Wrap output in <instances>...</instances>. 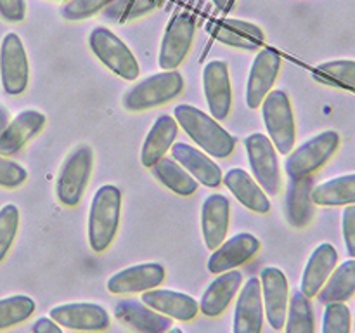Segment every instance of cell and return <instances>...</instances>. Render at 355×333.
I'll list each match as a JSON object with an SVG mask.
<instances>
[{
    "label": "cell",
    "mask_w": 355,
    "mask_h": 333,
    "mask_svg": "<svg viewBox=\"0 0 355 333\" xmlns=\"http://www.w3.org/2000/svg\"><path fill=\"white\" fill-rule=\"evenodd\" d=\"M37 304L28 295H12L0 298V330L10 328L33 316Z\"/></svg>",
    "instance_id": "obj_33"
},
{
    "label": "cell",
    "mask_w": 355,
    "mask_h": 333,
    "mask_svg": "<svg viewBox=\"0 0 355 333\" xmlns=\"http://www.w3.org/2000/svg\"><path fill=\"white\" fill-rule=\"evenodd\" d=\"M182 90L184 76L177 69H165L132 85L125 92L121 104L130 113H141L170 103L180 96Z\"/></svg>",
    "instance_id": "obj_3"
},
{
    "label": "cell",
    "mask_w": 355,
    "mask_h": 333,
    "mask_svg": "<svg viewBox=\"0 0 355 333\" xmlns=\"http://www.w3.org/2000/svg\"><path fill=\"white\" fill-rule=\"evenodd\" d=\"M266 309L262 300V284L260 278H250L238 291V300L234 309V333H259L262 332Z\"/></svg>",
    "instance_id": "obj_16"
},
{
    "label": "cell",
    "mask_w": 355,
    "mask_h": 333,
    "mask_svg": "<svg viewBox=\"0 0 355 333\" xmlns=\"http://www.w3.org/2000/svg\"><path fill=\"white\" fill-rule=\"evenodd\" d=\"M262 248V243L252 232H238L227 241H222L208 259V271L220 274L250 262Z\"/></svg>",
    "instance_id": "obj_15"
},
{
    "label": "cell",
    "mask_w": 355,
    "mask_h": 333,
    "mask_svg": "<svg viewBox=\"0 0 355 333\" xmlns=\"http://www.w3.org/2000/svg\"><path fill=\"white\" fill-rule=\"evenodd\" d=\"M51 316L66 330L103 332L110 328V312L96 302H69L51 309Z\"/></svg>",
    "instance_id": "obj_11"
},
{
    "label": "cell",
    "mask_w": 355,
    "mask_h": 333,
    "mask_svg": "<svg viewBox=\"0 0 355 333\" xmlns=\"http://www.w3.org/2000/svg\"><path fill=\"white\" fill-rule=\"evenodd\" d=\"M170 149H172L173 160H177L198 182L205 184L207 187L220 186L224 176H222L220 166L210 156L186 142H173Z\"/></svg>",
    "instance_id": "obj_24"
},
{
    "label": "cell",
    "mask_w": 355,
    "mask_h": 333,
    "mask_svg": "<svg viewBox=\"0 0 355 333\" xmlns=\"http://www.w3.org/2000/svg\"><path fill=\"white\" fill-rule=\"evenodd\" d=\"M284 330L288 333H314V307H312L311 297H307L302 290L293 291L290 297Z\"/></svg>",
    "instance_id": "obj_32"
},
{
    "label": "cell",
    "mask_w": 355,
    "mask_h": 333,
    "mask_svg": "<svg viewBox=\"0 0 355 333\" xmlns=\"http://www.w3.org/2000/svg\"><path fill=\"white\" fill-rule=\"evenodd\" d=\"M31 332L33 333H61L62 326L58 325V323H55L51 316H49V318L47 316H42V318H38L37 321L33 323V326H31Z\"/></svg>",
    "instance_id": "obj_42"
},
{
    "label": "cell",
    "mask_w": 355,
    "mask_h": 333,
    "mask_svg": "<svg viewBox=\"0 0 355 333\" xmlns=\"http://www.w3.org/2000/svg\"><path fill=\"white\" fill-rule=\"evenodd\" d=\"M121 191L116 186L104 184L94 194L89 210V245L94 252L103 253L113 243L120 228Z\"/></svg>",
    "instance_id": "obj_2"
},
{
    "label": "cell",
    "mask_w": 355,
    "mask_h": 333,
    "mask_svg": "<svg viewBox=\"0 0 355 333\" xmlns=\"http://www.w3.org/2000/svg\"><path fill=\"white\" fill-rule=\"evenodd\" d=\"M355 293V259L350 257L349 260L340 264L333 269L326 283L315 295L321 304H329V302H347L352 298Z\"/></svg>",
    "instance_id": "obj_30"
},
{
    "label": "cell",
    "mask_w": 355,
    "mask_h": 333,
    "mask_svg": "<svg viewBox=\"0 0 355 333\" xmlns=\"http://www.w3.org/2000/svg\"><path fill=\"white\" fill-rule=\"evenodd\" d=\"M222 182L236 196V200L255 214H267L270 210V200L266 191L262 189L255 177L243 169H231Z\"/></svg>",
    "instance_id": "obj_25"
},
{
    "label": "cell",
    "mask_w": 355,
    "mask_h": 333,
    "mask_svg": "<svg viewBox=\"0 0 355 333\" xmlns=\"http://www.w3.org/2000/svg\"><path fill=\"white\" fill-rule=\"evenodd\" d=\"M28 180V172L17 162L0 155V186L7 189H16Z\"/></svg>",
    "instance_id": "obj_39"
},
{
    "label": "cell",
    "mask_w": 355,
    "mask_h": 333,
    "mask_svg": "<svg viewBox=\"0 0 355 333\" xmlns=\"http://www.w3.org/2000/svg\"><path fill=\"white\" fill-rule=\"evenodd\" d=\"M166 271L158 262H144L130 266L114 273L107 280V291L113 295L142 293L146 290L159 287L165 281Z\"/></svg>",
    "instance_id": "obj_17"
},
{
    "label": "cell",
    "mask_w": 355,
    "mask_h": 333,
    "mask_svg": "<svg viewBox=\"0 0 355 333\" xmlns=\"http://www.w3.org/2000/svg\"><path fill=\"white\" fill-rule=\"evenodd\" d=\"M208 31L215 40L229 47L243 49V51H257L266 44V33L255 23L243 19H214L208 23Z\"/></svg>",
    "instance_id": "obj_18"
},
{
    "label": "cell",
    "mask_w": 355,
    "mask_h": 333,
    "mask_svg": "<svg viewBox=\"0 0 355 333\" xmlns=\"http://www.w3.org/2000/svg\"><path fill=\"white\" fill-rule=\"evenodd\" d=\"M0 80L9 96H19L30 82V62L19 35L7 33L0 44Z\"/></svg>",
    "instance_id": "obj_9"
},
{
    "label": "cell",
    "mask_w": 355,
    "mask_h": 333,
    "mask_svg": "<svg viewBox=\"0 0 355 333\" xmlns=\"http://www.w3.org/2000/svg\"><path fill=\"white\" fill-rule=\"evenodd\" d=\"M19 228V208L7 203L0 208V262L7 257Z\"/></svg>",
    "instance_id": "obj_35"
},
{
    "label": "cell",
    "mask_w": 355,
    "mask_h": 333,
    "mask_svg": "<svg viewBox=\"0 0 355 333\" xmlns=\"http://www.w3.org/2000/svg\"><path fill=\"white\" fill-rule=\"evenodd\" d=\"M340 148V134L336 130L319 132L318 135L305 141L297 149L288 153L284 170L290 179H302L318 172L329 162L336 149Z\"/></svg>",
    "instance_id": "obj_7"
},
{
    "label": "cell",
    "mask_w": 355,
    "mask_h": 333,
    "mask_svg": "<svg viewBox=\"0 0 355 333\" xmlns=\"http://www.w3.org/2000/svg\"><path fill=\"white\" fill-rule=\"evenodd\" d=\"M94 169V149L80 144L68 155L55 179V194L64 207H76L89 186Z\"/></svg>",
    "instance_id": "obj_4"
},
{
    "label": "cell",
    "mask_w": 355,
    "mask_h": 333,
    "mask_svg": "<svg viewBox=\"0 0 355 333\" xmlns=\"http://www.w3.org/2000/svg\"><path fill=\"white\" fill-rule=\"evenodd\" d=\"M0 17L9 23H21L26 17L24 0H0Z\"/></svg>",
    "instance_id": "obj_41"
},
{
    "label": "cell",
    "mask_w": 355,
    "mask_h": 333,
    "mask_svg": "<svg viewBox=\"0 0 355 333\" xmlns=\"http://www.w3.org/2000/svg\"><path fill=\"white\" fill-rule=\"evenodd\" d=\"M45 121H47V118L42 111H21L0 132V155L12 156L19 153L35 135L44 130Z\"/></svg>",
    "instance_id": "obj_20"
},
{
    "label": "cell",
    "mask_w": 355,
    "mask_h": 333,
    "mask_svg": "<svg viewBox=\"0 0 355 333\" xmlns=\"http://www.w3.org/2000/svg\"><path fill=\"white\" fill-rule=\"evenodd\" d=\"M114 7L111 9V17L118 23H127V21L137 19V17L146 16L151 10L158 9L163 0H114Z\"/></svg>",
    "instance_id": "obj_37"
},
{
    "label": "cell",
    "mask_w": 355,
    "mask_h": 333,
    "mask_svg": "<svg viewBox=\"0 0 355 333\" xmlns=\"http://www.w3.org/2000/svg\"><path fill=\"white\" fill-rule=\"evenodd\" d=\"M352 330V316L345 302H329L322 314V333H349Z\"/></svg>",
    "instance_id": "obj_36"
},
{
    "label": "cell",
    "mask_w": 355,
    "mask_h": 333,
    "mask_svg": "<svg viewBox=\"0 0 355 333\" xmlns=\"http://www.w3.org/2000/svg\"><path fill=\"white\" fill-rule=\"evenodd\" d=\"M342 231L345 239L347 253L355 259V203L347 205L342 215Z\"/></svg>",
    "instance_id": "obj_40"
},
{
    "label": "cell",
    "mask_w": 355,
    "mask_h": 333,
    "mask_svg": "<svg viewBox=\"0 0 355 333\" xmlns=\"http://www.w3.org/2000/svg\"><path fill=\"white\" fill-rule=\"evenodd\" d=\"M203 90L211 117L218 121L225 120L232 110V85L227 62L214 59L205 65Z\"/></svg>",
    "instance_id": "obj_14"
},
{
    "label": "cell",
    "mask_w": 355,
    "mask_h": 333,
    "mask_svg": "<svg viewBox=\"0 0 355 333\" xmlns=\"http://www.w3.org/2000/svg\"><path fill=\"white\" fill-rule=\"evenodd\" d=\"M7 123H9V120H7L6 110H2V108H0V132H2L3 128H6Z\"/></svg>",
    "instance_id": "obj_44"
},
{
    "label": "cell",
    "mask_w": 355,
    "mask_h": 333,
    "mask_svg": "<svg viewBox=\"0 0 355 333\" xmlns=\"http://www.w3.org/2000/svg\"><path fill=\"white\" fill-rule=\"evenodd\" d=\"M281 62H283V59H281L279 52L270 47L260 49V52L253 59L248 82H246V104H248V108H252V110L260 108L262 101L266 99V96L272 90L274 83H276Z\"/></svg>",
    "instance_id": "obj_13"
},
{
    "label": "cell",
    "mask_w": 355,
    "mask_h": 333,
    "mask_svg": "<svg viewBox=\"0 0 355 333\" xmlns=\"http://www.w3.org/2000/svg\"><path fill=\"white\" fill-rule=\"evenodd\" d=\"M231 222V201L224 194H210L201 207V232L208 250H215L225 239Z\"/></svg>",
    "instance_id": "obj_22"
},
{
    "label": "cell",
    "mask_w": 355,
    "mask_h": 333,
    "mask_svg": "<svg viewBox=\"0 0 355 333\" xmlns=\"http://www.w3.org/2000/svg\"><path fill=\"white\" fill-rule=\"evenodd\" d=\"M354 330H355V316H354Z\"/></svg>",
    "instance_id": "obj_46"
},
{
    "label": "cell",
    "mask_w": 355,
    "mask_h": 333,
    "mask_svg": "<svg viewBox=\"0 0 355 333\" xmlns=\"http://www.w3.org/2000/svg\"><path fill=\"white\" fill-rule=\"evenodd\" d=\"M312 201L319 207H343L355 203V172L333 177L312 187Z\"/></svg>",
    "instance_id": "obj_29"
},
{
    "label": "cell",
    "mask_w": 355,
    "mask_h": 333,
    "mask_svg": "<svg viewBox=\"0 0 355 333\" xmlns=\"http://www.w3.org/2000/svg\"><path fill=\"white\" fill-rule=\"evenodd\" d=\"M141 300L155 311L177 319V321H191L200 312V302L182 291L168 290V288H151L142 291Z\"/></svg>",
    "instance_id": "obj_21"
},
{
    "label": "cell",
    "mask_w": 355,
    "mask_h": 333,
    "mask_svg": "<svg viewBox=\"0 0 355 333\" xmlns=\"http://www.w3.org/2000/svg\"><path fill=\"white\" fill-rule=\"evenodd\" d=\"M246 155H248L250 169H252L253 177L257 182L262 186L267 196H277L281 193V169H279V153L276 146L269 139V135L250 134L245 139Z\"/></svg>",
    "instance_id": "obj_8"
},
{
    "label": "cell",
    "mask_w": 355,
    "mask_h": 333,
    "mask_svg": "<svg viewBox=\"0 0 355 333\" xmlns=\"http://www.w3.org/2000/svg\"><path fill=\"white\" fill-rule=\"evenodd\" d=\"M151 172L158 182L179 196H191L196 193L198 180L177 160L163 156L151 166Z\"/></svg>",
    "instance_id": "obj_31"
},
{
    "label": "cell",
    "mask_w": 355,
    "mask_h": 333,
    "mask_svg": "<svg viewBox=\"0 0 355 333\" xmlns=\"http://www.w3.org/2000/svg\"><path fill=\"white\" fill-rule=\"evenodd\" d=\"M336 264H338V252H336L335 246L331 243H321L311 253L307 264H305L300 290L307 297H315L329 278V274L333 273Z\"/></svg>",
    "instance_id": "obj_26"
},
{
    "label": "cell",
    "mask_w": 355,
    "mask_h": 333,
    "mask_svg": "<svg viewBox=\"0 0 355 333\" xmlns=\"http://www.w3.org/2000/svg\"><path fill=\"white\" fill-rule=\"evenodd\" d=\"M314 76L328 85H342L355 89V61L338 59V61L321 62L315 66Z\"/></svg>",
    "instance_id": "obj_34"
},
{
    "label": "cell",
    "mask_w": 355,
    "mask_h": 333,
    "mask_svg": "<svg viewBox=\"0 0 355 333\" xmlns=\"http://www.w3.org/2000/svg\"><path fill=\"white\" fill-rule=\"evenodd\" d=\"M196 21L191 14L180 12L172 17L159 45L158 65L162 69H177L193 47Z\"/></svg>",
    "instance_id": "obj_10"
},
{
    "label": "cell",
    "mask_w": 355,
    "mask_h": 333,
    "mask_svg": "<svg viewBox=\"0 0 355 333\" xmlns=\"http://www.w3.org/2000/svg\"><path fill=\"white\" fill-rule=\"evenodd\" d=\"M234 2V0H214V3L215 6L218 7V9H229V7H231V3Z\"/></svg>",
    "instance_id": "obj_43"
},
{
    "label": "cell",
    "mask_w": 355,
    "mask_h": 333,
    "mask_svg": "<svg viewBox=\"0 0 355 333\" xmlns=\"http://www.w3.org/2000/svg\"><path fill=\"white\" fill-rule=\"evenodd\" d=\"M173 111L179 127H182L205 153L215 158H227L234 151L236 139L211 114L191 104H179Z\"/></svg>",
    "instance_id": "obj_1"
},
{
    "label": "cell",
    "mask_w": 355,
    "mask_h": 333,
    "mask_svg": "<svg viewBox=\"0 0 355 333\" xmlns=\"http://www.w3.org/2000/svg\"><path fill=\"white\" fill-rule=\"evenodd\" d=\"M260 284L266 319L274 330H283L290 304V284L286 274L279 267H263L260 273Z\"/></svg>",
    "instance_id": "obj_12"
},
{
    "label": "cell",
    "mask_w": 355,
    "mask_h": 333,
    "mask_svg": "<svg viewBox=\"0 0 355 333\" xmlns=\"http://www.w3.org/2000/svg\"><path fill=\"white\" fill-rule=\"evenodd\" d=\"M260 106H262V118L267 128V135L276 146L277 153L288 155L293 149L295 139H297L290 96L284 90H270Z\"/></svg>",
    "instance_id": "obj_6"
},
{
    "label": "cell",
    "mask_w": 355,
    "mask_h": 333,
    "mask_svg": "<svg viewBox=\"0 0 355 333\" xmlns=\"http://www.w3.org/2000/svg\"><path fill=\"white\" fill-rule=\"evenodd\" d=\"M114 318L128 328L141 333H166L172 328V318L155 311L142 300L121 298L114 305Z\"/></svg>",
    "instance_id": "obj_19"
},
{
    "label": "cell",
    "mask_w": 355,
    "mask_h": 333,
    "mask_svg": "<svg viewBox=\"0 0 355 333\" xmlns=\"http://www.w3.org/2000/svg\"><path fill=\"white\" fill-rule=\"evenodd\" d=\"M55 2H66V0H55Z\"/></svg>",
    "instance_id": "obj_45"
},
{
    "label": "cell",
    "mask_w": 355,
    "mask_h": 333,
    "mask_svg": "<svg viewBox=\"0 0 355 333\" xmlns=\"http://www.w3.org/2000/svg\"><path fill=\"white\" fill-rule=\"evenodd\" d=\"M312 187L314 180L311 176L291 179L286 191V219L293 228H307L314 217V201L311 196Z\"/></svg>",
    "instance_id": "obj_28"
},
{
    "label": "cell",
    "mask_w": 355,
    "mask_h": 333,
    "mask_svg": "<svg viewBox=\"0 0 355 333\" xmlns=\"http://www.w3.org/2000/svg\"><path fill=\"white\" fill-rule=\"evenodd\" d=\"M179 135V123L170 114H159L153 123L151 130L148 132L144 139V144L141 149V163L146 169H151L159 158L168 153Z\"/></svg>",
    "instance_id": "obj_27"
},
{
    "label": "cell",
    "mask_w": 355,
    "mask_h": 333,
    "mask_svg": "<svg viewBox=\"0 0 355 333\" xmlns=\"http://www.w3.org/2000/svg\"><path fill=\"white\" fill-rule=\"evenodd\" d=\"M89 47L97 59L114 75L123 80H135L141 73L139 62L128 45L110 28L96 26L89 33Z\"/></svg>",
    "instance_id": "obj_5"
},
{
    "label": "cell",
    "mask_w": 355,
    "mask_h": 333,
    "mask_svg": "<svg viewBox=\"0 0 355 333\" xmlns=\"http://www.w3.org/2000/svg\"><path fill=\"white\" fill-rule=\"evenodd\" d=\"M217 276L208 284L200 300V311L208 318H218L224 314L243 284L241 271L231 269Z\"/></svg>",
    "instance_id": "obj_23"
},
{
    "label": "cell",
    "mask_w": 355,
    "mask_h": 333,
    "mask_svg": "<svg viewBox=\"0 0 355 333\" xmlns=\"http://www.w3.org/2000/svg\"><path fill=\"white\" fill-rule=\"evenodd\" d=\"M113 2L114 0H66L61 7V16L68 21L89 19Z\"/></svg>",
    "instance_id": "obj_38"
}]
</instances>
